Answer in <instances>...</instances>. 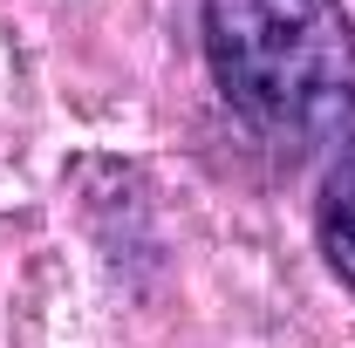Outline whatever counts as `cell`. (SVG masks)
<instances>
[{"label":"cell","mask_w":355,"mask_h":348,"mask_svg":"<svg viewBox=\"0 0 355 348\" xmlns=\"http://www.w3.org/2000/svg\"><path fill=\"white\" fill-rule=\"evenodd\" d=\"M219 96L273 143L342 150L355 137V28L342 0H205Z\"/></svg>","instance_id":"obj_1"},{"label":"cell","mask_w":355,"mask_h":348,"mask_svg":"<svg viewBox=\"0 0 355 348\" xmlns=\"http://www.w3.org/2000/svg\"><path fill=\"white\" fill-rule=\"evenodd\" d=\"M321 253L328 266L355 287V137L328 164V191H321Z\"/></svg>","instance_id":"obj_2"}]
</instances>
